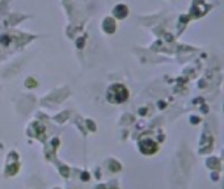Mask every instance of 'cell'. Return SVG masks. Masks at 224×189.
I'll use <instances>...</instances> for the list:
<instances>
[{
	"mask_svg": "<svg viewBox=\"0 0 224 189\" xmlns=\"http://www.w3.org/2000/svg\"><path fill=\"white\" fill-rule=\"evenodd\" d=\"M127 99V89L121 84H114L108 91V100L113 104L123 103Z\"/></svg>",
	"mask_w": 224,
	"mask_h": 189,
	"instance_id": "1",
	"label": "cell"
}]
</instances>
